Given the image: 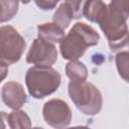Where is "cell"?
I'll return each mask as SVG.
<instances>
[{"mask_svg": "<svg viewBox=\"0 0 129 129\" xmlns=\"http://www.w3.org/2000/svg\"><path fill=\"white\" fill-rule=\"evenodd\" d=\"M5 121H7V114H6V112L1 111L0 112V128H5L6 127Z\"/></svg>", "mask_w": 129, "mask_h": 129, "instance_id": "20", "label": "cell"}, {"mask_svg": "<svg viewBox=\"0 0 129 129\" xmlns=\"http://www.w3.org/2000/svg\"><path fill=\"white\" fill-rule=\"evenodd\" d=\"M66 75L73 82H84L88 78V69L82 61L70 60L66 64Z\"/></svg>", "mask_w": 129, "mask_h": 129, "instance_id": "10", "label": "cell"}, {"mask_svg": "<svg viewBox=\"0 0 129 129\" xmlns=\"http://www.w3.org/2000/svg\"><path fill=\"white\" fill-rule=\"evenodd\" d=\"M106 5L102 0H88L84 7V16L92 22H97Z\"/></svg>", "mask_w": 129, "mask_h": 129, "instance_id": "12", "label": "cell"}, {"mask_svg": "<svg viewBox=\"0 0 129 129\" xmlns=\"http://www.w3.org/2000/svg\"><path fill=\"white\" fill-rule=\"evenodd\" d=\"M127 19L128 18L121 12L113 9L109 5H106L97 20V23L107 37L109 47L112 51H116L127 45Z\"/></svg>", "mask_w": 129, "mask_h": 129, "instance_id": "2", "label": "cell"}, {"mask_svg": "<svg viewBox=\"0 0 129 129\" xmlns=\"http://www.w3.org/2000/svg\"><path fill=\"white\" fill-rule=\"evenodd\" d=\"M128 56L129 53L127 51H122L117 53L115 57L118 73L125 82H128Z\"/></svg>", "mask_w": 129, "mask_h": 129, "instance_id": "15", "label": "cell"}, {"mask_svg": "<svg viewBox=\"0 0 129 129\" xmlns=\"http://www.w3.org/2000/svg\"><path fill=\"white\" fill-rule=\"evenodd\" d=\"M26 48L23 36L11 25L0 27V60L8 66L17 62Z\"/></svg>", "mask_w": 129, "mask_h": 129, "instance_id": "5", "label": "cell"}, {"mask_svg": "<svg viewBox=\"0 0 129 129\" xmlns=\"http://www.w3.org/2000/svg\"><path fill=\"white\" fill-rule=\"evenodd\" d=\"M59 73L51 67H31L25 75V84L30 96L43 99L54 93L60 85Z\"/></svg>", "mask_w": 129, "mask_h": 129, "instance_id": "3", "label": "cell"}, {"mask_svg": "<svg viewBox=\"0 0 129 129\" xmlns=\"http://www.w3.org/2000/svg\"><path fill=\"white\" fill-rule=\"evenodd\" d=\"M100 35L97 30L85 22H77L59 42L63 59L75 60L84 55L88 47L97 45Z\"/></svg>", "mask_w": 129, "mask_h": 129, "instance_id": "1", "label": "cell"}, {"mask_svg": "<svg viewBox=\"0 0 129 129\" xmlns=\"http://www.w3.org/2000/svg\"><path fill=\"white\" fill-rule=\"evenodd\" d=\"M64 37V29L54 22H45L37 26V38L50 43H59Z\"/></svg>", "mask_w": 129, "mask_h": 129, "instance_id": "9", "label": "cell"}, {"mask_svg": "<svg viewBox=\"0 0 129 129\" xmlns=\"http://www.w3.org/2000/svg\"><path fill=\"white\" fill-rule=\"evenodd\" d=\"M56 1H59V0H56Z\"/></svg>", "mask_w": 129, "mask_h": 129, "instance_id": "22", "label": "cell"}, {"mask_svg": "<svg viewBox=\"0 0 129 129\" xmlns=\"http://www.w3.org/2000/svg\"><path fill=\"white\" fill-rule=\"evenodd\" d=\"M42 115L46 124L53 128L68 127L72 121V110L60 99H51L45 102L42 108Z\"/></svg>", "mask_w": 129, "mask_h": 129, "instance_id": "6", "label": "cell"}, {"mask_svg": "<svg viewBox=\"0 0 129 129\" xmlns=\"http://www.w3.org/2000/svg\"><path fill=\"white\" fill-rule=\"evenodd\" d=\"M72 20L74 19L68 6L64 3L60 4L52 16V21L56 23L58 26H60L62 29H67L70 26Z\"/></svg>", "mask_w": 129, "mask_h": 129, "instance_id": "14", "label": "cell"}, {"mask_svg": "<svg viewBox=\"0 0 129 129\" xmlns=\"http://www.w3.org/2000/svg\"><path fill=\"white\" fill-rule=\"evenodd\" d=\"M18 1H20V2H22L23 4H27V3H29L31 0H18Z\"/></svg>", "mask_w": 129, "mask_h": 129, "instance_id": "21", "label": "cell"}, {"mask_svg": "<svg viewBox=\"0 0 129 129\" xmlns=\"http://www.w3.org/2000/svg\"><path fill=\"white\" fill-rule=\"evenodd\" d=\"M3 103L12 110L20 109L27 101V95L23 86L17 82H7L1 89Z\"/></svg>", "mask_w": 129, "mask_h": 129, "instance_id": "8", "label": "cell"}, {"mask_svg": "<svg viewBox=\"0 0 129 129\" xmlns=\"http://www.w3.org/2000/svg\"><path fill=\"white\" fill-rule=\"evenodd\" d=\"M18 0H0V23L11 20L18 12Z\"/></svg>", "mask_w": 129, "mask_h": 129, "instance_id": "13", "label": "cell"}, {"mask_svg": "<svg viewBox=\"0 0 129 129\" xmlns=\"http://www.w3.org/2000/svg\"><path fill=\"white\" fill-rule=\"evenodd\" d=\"M110 7L121 12L125 17L129 16V0H111Z\"/></svg>", "mask_w": 129, "mask_h": 129, "instance_id": "17", "label": "cell"}, {"mask_svg": "<svg viewBox=\"0 0 129 129\" xmlns=\"http://www.w3.org/2000/svg\"><path fill=\"white\" fill-rule=\"evenodd\" d=\"M35 4L37 5L38 8H40L41 10H52L53 8H55L56 4L58 3V1L56 0H34Z\"/></svg>", "mask_w": 129, "mask_h": 129, "instance_id": "18", "label": "cell"}, {"mask_svg": "<svg viewBox=\"0 0 129 129\" xmlns=\"http://www.w3.org/2000/svg\"><path fill=\"white\" fill-rule=\"evenodd\" d=\"M88 0H66L64 4L68 6L73 19H79L84 16V7Z\"/></svg>", "mask_w": 129, "mask_h": 129, "instance_id": "16", "label": "cell"}, {"mask_svg": "<svg viewBox=\"0 0 129 129\" xmlns=\"http://www.w3.org/2000/svg\"><path fill=\"white\" fill-rule=\"evenodd\" d=\"M68 92L75 106L85 115L95 116L103 107V97L100 90L92 83L73 82L68 86Z\"/></svg>", "mask_w": 129, "mask_h": 129, "instance_id": "4", "label": "cell"}, {"mask_svg": "<svg viewBox=\"0 0 129 129\" xmlns=\"http://www.w3.org/2000/svg\"><path fill=\"white\" fill-rule=\"evenodd\" d=\"M57 59V50L53 43L35 38L26 54V61L36 67H51Z\"/></svg>", "mask_w": 129, "mask_h": 129, "instance_id": "7", "label": "cell"}, {"mask_svg": "<svg viewBox=\"0 0 129 129\" xmlns=\"http://www.w3.org/2000/svg\"><path fill=\"white\" fill-rule=\"evenodd\" d=\"M7 75H8V64L0 60V83L7 77Z\"/></svg>", "mask_w": 129, "mask_h": 129, "instance_id": "19", "label": "cell"}, {"mask_svg": "<svg viewBox=\"0 0 129 129\" xmlns=\"http://www.w3.org/2000/svg\"><path fill=\"white\" fill-rule=\"evenodd\" d=\"M7 122L10 128L12 129H22V128H30L31 121L28 115L22 110H14L10 114L7 115Z\"/></svg>", "mask_w": 129, "mask_h": 129, "instance_id": "11", "label": "cell"}]
</instances>
